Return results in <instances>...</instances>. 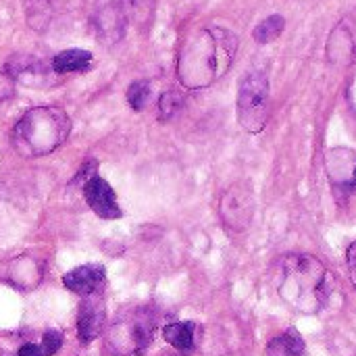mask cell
Here are the masks:
<instances>
[{"mask_svg":"<svg viewBox=\"0 0 356 356\" xmlns=\"http://www.w3.org/2000/svg\"><path fill=\"white\" fill-rule=\"evenodd\" d=\"M238 50V38L223 27H202L190 33L177 56V79L188 90H202L221 79Z\"/></svg>","mask_w":356,"mask_h":356,"instance_id":"obj_1","label":"cell"},{"mask_svg":"<svg viewBox=\"0 0 356 356\" xmlns=\"http://www.w3.org/2000/svg\"><path fill=\"white\" fill-rule=\"evenodd\" d=\"M332 292L327 267L313 254H288L282 261L277 294L286 305L305 315H315L325 309Z\"/></svg>","mask_w":356,"mask_h":356,"instance_id":"obj_2","label":"cell"},{"mask_svg":"<svg viewBox=\"0 0 356 356\" xmlns=\"http://www.w3.org/2000/svg\"><path fill=\"white\" fill-rule=\"evenodd\" d=\"M71 134V117L58 106H33L13 127V148L27 159L46 156L60 148Z\"/></svg>","mask_w":356,"mask_h":356,"instance_id":"obj_3","label":"cell"},{"mask_svg":"<svg viewBox=\"0 0 356 356\" xmlns=\"http://www.w3.org/2000/svg\"><path fill=\"white\" fill-rule=\"evenodd\" d=\"M269 119V79L263 71L248 73L238 90V123L248 134H261Z\"/></svg>","mask_w":356,"mask_h":356,"instance_id":"obj_4","label":"cell"},{"mask_svg":"<svg viewBox=\"0 0 356 356\" xmlns=\"http://www.w3.org/2000/svg\"><path fill=\"white\" fill-rule=\"evenodd\" d=\"M257 200L254 192L248 184H234L225 190L219 202V217L227 232L232 234H244L254 217Z\"/></svg>","mask_w":356,"mask_h":356,"instance_id":"obj_5","label":"cell"},{"mask_svg":"<svg viewBox=\"0 0 356 356\" xmlns=\"http://www.w3.org/2000/svg\"><path fill=\"white\" fill-rule=\"evenodd\" d=\"M325 173L336 198L342 202L356 194V154L348 148H334L325 154Z\"/></svg>","mask_w":356,"mask_h":356,"instance_id":"obj_6","label":"cell"},{"mask_svg":"<svg viewBox=\"0 0 356 356\" xmlns=\"http://www.w3.org/2000/svg\"><path fill=\"white\" fill-rule=\"evenodd\" d=\"M152 336H154V319L148 313H136L134 317L115 325L113 330V338L117 340L115 346L136 355H142L150 346Z\"/></svg>","mask_w":356,"mask_h":356,"instance_id":"obj_7","label":"cell"},{"mask_svg":"<svg viewBox=\"0 0 356 356\" xmlns=\"http://www.w3.org/2000/svg\"><path fill=\"white\" fill-rule=\"evenodd\" d=\"M127 23H129V17H127V10L123 6V2L119 0H113L108 4H104L92 19V29H94V35L96 40L102 44V46H115L119 44L123 38H125V31H127Z\"/></svg>","mask_w":356,"mask_h":356,"instance_id":"obj_8","label":"cell"},{"mask_svg":"<svg viewBox=\"0 0 356 356\" xmlns=\"http://www.w3.org/2000/svg\"><path fill=\"white\" fill-rule=\"evenodd\" d=\"M2 71L15 83H23V86H48L52 83V75H56L52 71V65L44 63L40 56L25 54V52L8 56Z\"/></svg>","mask_w":356,"mask_h":356,"instance_id":"obj_9","label":"cell"},{"mask_svg":"<svg viewBox=\"0 0 356 356\" xmlns=\"http://www.w3.org/2000/svg\"><path fill=\"white\" fill-rule=\"evenodd\" d=\"M83 198L88 207L100 217V219H119L121 209L117 202V196L113 188L102 179V177H92L90 181L83 184Z\"/></svg>","mask_w":356,"mask_h":356,"instance_id":"obj_10","label":"cell"},{"mask_svg":"<svg viewBox=\"0 0 356 356\" xmlns=\"http://www.w3.org/2000/svg\"><path fill=\"white\" fill-rule=\"evenodd\" d=\"M104 317H106V311H104V302L98 296V292L86 296L81 307H79V315H77L79 342L90 344L92 340H96L104 327Z\"/></svg>","mask_w":356,"mask_h":356,"instance_id":"obj_11","label":"cell"},{"mask_svg":"<svg viewBox=\"0 0 356 356\" xmlns=\"http://www.w3.org/2000/svg\"><path fill=\"white\" fill-rule=\"evenodd\" d=\"M104 280H106V271L102 265H81L63 275V286L73 294L86 298L90 294H96L102 288Z\"/></svg>","mask_w":356,"mask_h":356,"instance_id":"obj_12","label":"cell"},{"mask_svg":"<svg viewBox=\"0 0 356 356\" xmlns=\"http://www.w3.org/2000/svg\"><path fill=\"white\" fill-rule=\"evenodd\" d=\"M52 71L56 75H65V73H79L86 71L92 65V52L81 50V48H69L58 52L52 58Z\"/></svg>","mask_w":356,"mask_h":356,"instance_id":"obj_13","label":"cell"},{"mask_svg":"<svg viewBox=\"0 0 356 356\" xmlns=\"http://www.w3.org/2000/svg\"><path fill=\"white\" fill-rule=\"evenodd\" d=\"M267 356H309L307 355V344L302 336L296 330H286L284 334L275 336L269 346Z\"/></svg>","mask_w":356,"mask_h":356,"instance_id":"obj_14","label":"cell"},{"mask_svg":"<svg viewBox=\"0 0 356 356\" xmlns=\"http://www.w3.org/2000/svg\"><path fill=\"white\" fill-rule=\"evenodd\" d=\"M27 25L35 31H46L54 19V0H25Z\"/></svg>","mask_w":356,"mask_h":356,"instance_id":"obj_15","label":"cell"},{"mask_svg":"<svg viewBox=\"0 0 356 356\" xmlns=\"http://www.w3.org/2000/svg\"><path fill=\"white\" fill-rule=\"evenodd\" d=\"M165 340L177 348L179 353H190L194 350V323L188 321H177V323H169L163 330Z\"/></svg>","mask_w":356,"mask_h":356,"instance_id":"obj_16","label":"cell"},{"mask_svg":"<svg viewBox=\"0 0 356 356\" xmlns=\"http://www.w3.org/2000/svg\"><path fill=\"white\" fill-rule=\"evenodd\" d=\"M284 27H286V19H284L282 15H271V17H267L265 21H261V23L254 27L252 38H254L259 44H269V42H273L275 38L282 35Z\"/></svg>","mask_w":356,"mask_h":356,"instance_id":"obj_17","label":"cell"},{"mask_svg":"<svg viewBox=\"0 0 356 356\" xmlns=\"http://www.w3.org/2000/svg\"><path fill=\"white\" fill-rule=\"evenodd\" d=\"M154 4L156 0H127L129 6V15L134 19V23L140 29H148L152 25L154 19Z\"/></svg>","mask_w":356,"mask_h":356,"instance_id":"obj_18","label":"cell"},{"mask_svg":"<svg viewBox=\"0 0 356 356\" xmlns=\"http://www.w3.org/2000/svg\"><path fill=\"white\" fill-rule=\"evenodd\" d=\"M150 94H152V88L146 79H138L134 81L129 88H127V102L134 111H142L148 100H150Z\"/></svg>","mask_w":356,"mask_h":356,"instance_id":"obj_19","label":"cell"},{"mask_svg":"<svg viewBox=\"0 0 356 356\" xmlns=\"http://www.w3.org/2000/svg\"><path fill=\"white\" fill-rule=\"evenodd\" d=\"M181 106H184L181 94L169 90V92H165V94L161 96V100H159V117H161L163 121H167V119L175 117L177 111H179Z\"/></svg>","mask_w":356,"mask_h":356,"instance_id":"obj_20","label":"cell"},{"mask_svg":"<svg viewBox=\"0 0 356 356\" xmlns=\"http://www.w3.org/2000/svg\"><path fill=\"white\" fill-rule=\"evenodd\" d=\"M60 346H63V334L56 332V330L46 332L44 338H42V342H40V348H42L44 356L56 355L60 350Z\"/></svg>","mask_w":356,"mask_h":356,"instance_id":"obj_21","label":"cell"},{"mask_svg":"<svg viewBox=\"0 0 356 356\" xmlns=\"http://www.w3.org/2000/svg\"><path fill=\"white\" fill-rule=\"evenodd\" d=\"M13 92H15V81L4 71H0V104H4L13 96Z\"/></svg>","mask_w":356,"mask_h":356,"instance_id":"obj_22","label":"cell"},{"mask_svg":"<svg viewBox=\"0 0 356 356\" xmlns=\"http://www.w3.org/2000/svg\"><path fill=\"white\" fill-rule=\"evenodd\" d=\"M346 259H348V271H350V280H353V286L356 288V242L348 246Z\"/></svg>","mask_w":356,"mask_h":356,"instance_id":"obj_23","label":"cell"}]
</instances>
